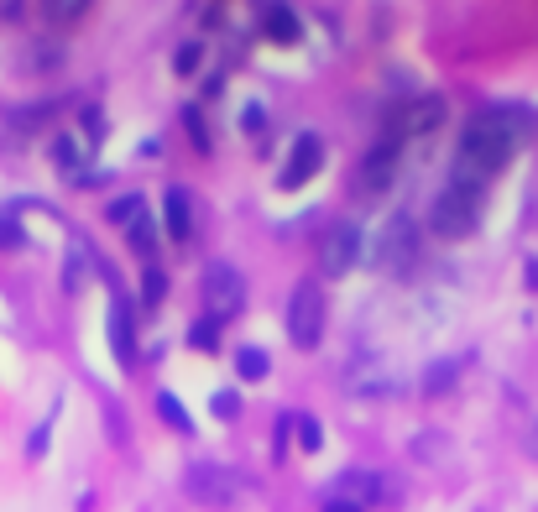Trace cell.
<instances>
[{
  "instance_id": "cell-1",
  "label": "cell",
  "mask_w": 538,
  "mask_h": 512,
  "mask_svg": "<svg viewBox=\"0 0 538 512\" xmlns=\"http://www.w3.org/2000/svg\"><path fill=\"white\" fill-rule=\"evenodd\" d=\"M523 110H476L471 121L460 126V142L450 152V183L455 189H476L486 194L491 183L507 173L512 152H518V136L528 121H518Z\"/></svg>"
},
{
  "instance_id": "cell-2",
  "label": "cell",
  "mask_w": 538,
  "mask_h": 512,
  "mask_svg": "<svg viewBox=\"0 0 538 512\" xmlns=\"http://www.w3.org/2000/svg\"><path fill=\"white\" fill-rule=\"evenodd\" d=\"M481 215H486V194L476 189H455V183H444L429 204V225L439 241H465L481 230Z\"/></svg>"
},
{
  "instance_id": "cell-3",
  "label": "cell",
  "mask_w": 538,
  "mask_h": 512,
  "mask_svg": "<svg viewBox=\"0 0 538 512\" xmlns=\"http://www.w3.org/2000/svg\"><path fill=\"white\" fill-rule=\"evenodd\" d=\"M288 340L298 351H319V340H324V293L314 277H303L288 298Z\"/></svg>"
},
{
  "instance_id": "cell-4",
  "label": "cell",
  "mask_w": 538,
  "mask_h": 512,
  "mask_svg": "<svg viewBox=\"0 0 538 512\" xmlns=\"http://www.w3.org/2000/svg\"><path fill=\"white\" fill-rule=\"evenodd\" d=\"M397 168H403V136L387 131V136H377V142H371V152L361 157L356 189H361L366 199H382L392 183H397Z\"/></svg>"
},
{
  "instance_id": "cell-5",
  "label": "cell",
  "mask_w": 538,
  "mask_h": 512,
  "mask_svg": "<svg viewBox=\"0 0 538 512\" xmlns=\"http://www.w3.org/2000/svg\"><path fill=\"white\" fill-rule=\"evenodd\" d=\"M199 288H204V319H215V324L236 319L246 309V277L230 267V262H209Z\"/></svg>"
},
{
  "instance_id": "cell-6",
  "label": "cell",
  "mask_w": 538,
  "mask_h": 512,
  "mask_svg": "<svg viewBox=\"0 0 538 512\" xmlns=\"http://www.w3.org/2000/svg\"><path fill=\"white\" fill-rule=\"evenodd\" d=\"M413 256H418V225L408 215H392L382 225V236L366 246V262L377 267V272H403Z\"/></svg>"
},
{
  "instance_id": "cell-7",
  "label": "cell",
  "mask_w": 538,
  "mask_h": 512,
  "mask_svg": "<svg viewBox=\"0 0 538 512\" xmlns=\"http://www.w3.org/2000/svg\"><path fill=\"white\" fill-rule=\"evenodd\" d=\"M366 256V236H361V225L356 220H335L330 230H324V241H319V267L324 277H345L350 267H356Z\"/></svg>"
},
{
  "instance_id": "cell-8",
  "label": "cell",
  "mask_w": 538,
  "mask_h": 512,
  "mask_svg": "<svg viewBox=\"0 0 538 512\" xmlns=\"http://www.w3.org/2000/svg\"><path fill=\"white\" fill-rule=\"evenodd\" d=\"M319 168H324V136H319V131H298L293 147H288L283 173H277V189H283V194H298Z\"/></svg>"
},
{
  "instance_id": "cell-9",
  "label": "cell",
  "mask_w": 538,
  "mask_h": 512,
  "mask_svg": "<svg viewBox=\"0 0 538 512\" xmlns=\"http://www.w3.org/2000/svg\"><path fill=\"white\" fill-rule=\"evenodd\" d=\"M256 27H262V37L277 42V48H298L303 42V21L293 6H262L256 11Z\"/></svg>"
},
{
  "instance_id": "cell-10",
  "label": "cell",
  "mask_w": 538,
  "mask_h": 512,
  "mask_svg": "<svg viewBox=\"0 0 538 512\" xmlns=\"http://www.w3.org/2000/svg\"><path fill=\"white\" fill-rule=\"evenodd\" d=\"M162 225H168V241H178V246L194 236V194L189 189L173 183V189L162 194Z\"/></svg>"
},
{
  "instance_id": "cell-11",
  "label": "cell",
  "mask_w": 538,
  "mask_h": 512,
  "mask_svg": "<svg viewBox=\"0 0 538 512\" xmlns=\"http://www.w3.org/2000/svg\"><path fill=\"white\" fill-rule=\"evenodd\" d=\"M110 351L121 366H136V324H131L126 298H110Z\"/></svg>"
},
{
  "instance_id": "cell-12",
  "label": "cell",
  "mask_w": 538,
  "mask_h": 512,
  "mask_svg": "<svg viewBox=\"0 0 538 512\" xmlns=\"http://www.w3.org/2000/svg\"><path fill=\"white\" fill-rule=\"evenodd\" d=\"M439 121H444V100H439V95H424V100H413V105L403 110V121H397L392 131L408 142V136H424V131H434Z\"/></svg>"
},
{
  "instance_id": "cell-13",
  "label": "cell",
  "mask_w": 538,
  "mask_h": 512,
  "mask_svg": "<svg viewBox=\"0 0 538 512\" xmlns=\"http://www.w3.org/2000/svg\"><path fill=\"white\" fill-rule=\"evenodd\" d=\"M236 371H241V382H262L267 371H272V361H267L262 345H241V351H236Z\"/></svg>"
},
{
  "instance_id": "cell-14",
  "label": "cell",
  "mask_w": 538,
  "mask_h": 512,
  "mask_svg": "<svg viewBox=\"0 0 538 512\" xmlns=\"http://www.w3.org/2000/svg\"><path fill=\"white\" fill-rule=\"evenodd\" d=\"M53 162H58V173L79 178V168H84V147H79V136H58V142H53Z\"/></svg>"
},
{
  "instance_id": "cell-15",
  "label": "cell",
  "mask_w": 538,
  "mask_h": 512,
  "mask_svg": "<svg viewBox=\"0 0 538 512\" xmlns=\"http://www.w3.org/2000/svg\"><path fill=\"white\" fill-rule=\"evenodd\" d=\"M105 215H110V225H131V220L147 215V199H142V194H121V199L105 204Z\"/></svg>"
},
{
  "instance_id": "cell-16",
  "label": "cell",
  "mask_w": 538,
  "mask_h": 512,
  "mask_svg": "<svg viewBox=\"0 0 538 512\" xmlns=\"http://www.w3.org/2000/svg\"><path fill=\"white\" fill-rule=\"evenodd\" d=\"M199 68H204V42L189 37V42H183V48L173 53V74H178V79H194Z\"/></svg>"
},
{
  "instance_id": "cell-17",
  "label": "cell",
  "mask_w": 538,
  "mask_h": 512,
  "mask_svg": "<svg viewBox=\"0 0 538 512\" xmlns=\"http://www.w3.org/2000/svg\"><path fill=\"white\" fill-rule=\"evenodd\" d=\"M157 413H162V424L178 429V434H194V418L183 413V403L173 398V392H157Z\"/></svg>"
},
{
  "instance_id": "cell-18",
  "label": "cell",
  "mask_w": 538,
  "mask_h": 512,
  "mask_svg": "<svg viewBox=\"0 0 538 512\" xmlns=\"http://www.w3.org/2000/svg\"><path fill=\"white\" fill-rule=\"evenodd\" d=\"M183 131L194 136V147H199V152H215V136H209V121H204V110H199V105H183Z\"/></svg>"
},
{
  "instance_id": "cell-19",
  "label": "cell",
  "mask_w": 538,
  "mask_h": 512,
  "mask_svg": "<svg viewBox=\"0 0 538 512\" xmlns=\"http://www.w3.org/2000/svg\"><path fill=\"white\" fill-rule=\"evenodd\" d=\"M189 345H194V351H204V356H215L220 351V324L215 319H194L189 324Z\"/></svg>"
},
{
  "instance_id": "cell-20",
  "label": "cell",
  "mask_w": 538,
  "mask_h": 512,
  "mask_svg": "<svg viewBox=\"0 0 538 512\" xmlns=\"http://www.w3.org/2000/svg\"><path fill=\"white\" fill-rule=\"evenodd\" d=\"M162 298H168V272H162V267H147V277H142V304L157 309Z\"/></svg>"
},
{
  "instance_id": "cell-21",
  "label": "cell",
  "mask_w": 538,
  "mask_h": 512,
  "mask_svg": "<svg viewBox=\"0 0 538 512\" xmlns=\"http://www.w3.org/2000/svg\"><path fill=\"white\" fill-rule=\"evenodd\" d=\"M16 246H27V225L6 209V215H0V251H16Z\"/></svg>"
},
{
  "instance_id": "cell-22",
  "label": "cell",
  "mask_w": 538,
  "mask_h": 512,
  "mask_svg": "<svg viewBox=\"0 0 538 512\" xmlns=\"http://www.w3.org/2000/svg\"><path fill=\"white\" fill-rule=\"evenodd\" d=\"M450 382H455V361H434L429 377H424V392H429V398H439V392L450 387Z\"/></svg>"
},
{
  "instance_id": "cell-23",
  "label": "cell",
  "mask_w": 538,
  "mask_h": 512,
  "mask_svg": "<svg viewBox=\"0 0 538 512\" xmlns=\"http://www.w3.org/2000/svg\"><path fill=\"white\" fill-rule=\"evenodd\" d=\"M293 434H298V450H319V445H324V429L314 424L309 413H298V424H293Z\"/></svg>"
},
{
  "instance_id": "cell-24",
  "label": "cell",
  "mask_w": 538,
  "mask_h": 512,
  "mask_svg": "<svg viewBox=\"0 0 538 512\" xmlns=\"http://www.w3.org/2000/svg\"><path fill=\"white\" fill-rule=\"evenodd\" d=\"M126 236H131V251H142V256H152V215H142V220H131V225H126Z\"/></svg>"
},
{
  "instance_id": "cell-25",
  "label": "cell",
  "mask_w": 538,
  "mask_h": 512,
  "mask_svg": "<svg viewBox=\"0 0 538 512\" xmlns=\"http://www.w3.org/2000/svg\"><path fill=\"white\" fill-rule=\"evenodd\" d=\"M293 424H298V413H283V418H277V429H272V455H277V460L288 455V439H293Z\"/></svg>"
},
{
  "instance_id": "cell-26",
  "label": "cell",
  "mask_w": 538,
  "mask_h": 512,
  "mask_svg": "<svg viewBox=\"0 0 538 512\" xmlns=\"http://www.w3.org/2000/svg\"><path fill=\"white\" fill-rule=\"evenodd\" d=\"M236 413H241V398H236V392H215V418H225V424H230Z\"/></svg>"
},
{
  "instance_id": "cell-27",
  "label": "cell",
  "mask_w": 538,
  "mask_h": 512,
  "mask_svg": "<svg viewBox=\"0 0 538 512\" xmlns=\"http://www.w3.org/2000/svg\"><path fill=\"white\" fill-rule=\"evenodd\" d=\"M84 6H48V21H58V27H68V21H79Z\"/></svg>"
},
{
  "instance_id": "cell-28",
  "label": "cell",
  "mask_w": 538,
  "mask_h": 512,
  "mask_svg": "<svg viewBox=\"0 0 538 512\" xmlns=\"http://www.w3.org/2000/svg\"><path fill=\"white\" fill-rule=\"evenodd\" d=\"M79 121H84V131H89V142H100V136H105V121H100V110H84Z\"/></svg>"
},
{
  "instance_id": "cell-29",
  "label": "cell",
  "mask_w": 538,
  "mask_h": 512,
  "mask_svg": "<svg viewBox=\"0 0 538 512\" xmlns=\"http://www.w3.org/2000/svg\"><path fill=\"white\" fill-rule=\"evenodd\" d=\"M48 434H53V418H48V424H42V429L32 434V445H27V450H32V455H42V450H48Z\"/></svg>"
},
{
  "instance_id": "cell-30",
  "label": "cell",
  "mask_w": 538,
  "mask_h": 512,
  "mask_svg": "<svg viewBox=\"0 0 538 512\" xmlns=\"http://www.w3.org/2000/svg\"><path fill=\"white\" fill-rule=\"evenodd\" d=\"M324 512H361V507L345 502V497H330V502H324Z\"/></svg>"
},
{
  "instance_id": "cell-31",
  "label": "cell",
  "mask_w": 538,
  "mask_h": 512,
  "mask_svg": "<svg viewBox=\"0 0 538 512\" xmlns=\"http://www.w3.org/2000/svg\"><path fill=\"white\" fill-rule=\"evenodd\" d=\"M246 131H262V105H246Z\"/></svg>"
},
{
  "instance_id": "cell-32",
  "label": "cell",
  "mask_w": 538,
  "mask_h": 512,
  "mask_svg": "<svg viewBox=\"0 0 538 512\" xmlns=\"http://www.w3.org/2000/svg\"><path fill=\"white\" fill-rule=\"evenodd\" d=\"M523 277H528V288L538 293V262H528V267H523Z\"/></svg>"
},
{
  "instance_id": "cell-33",
  "label": "cell",
  "mask_w": 538,
  "mask_h": 512,
  "mask_svg": "<svg viewBox=\"0 0 538 512\" xmlns=\"http://www.w3.org/2000/svg\"><path fill=\"white\" fill-rule=\"evenodd\" d=\"M21 16V6H0V21H16Z\"/></svg>"
},
{
  "instance_id": "cell-34",
  "label": "cell",
  "mask_w": 538,
  "mask_h": 512,
  "mask_svg": "<svg viewBox=\"0 0 538 512\" xmlns=\"http://www.w3.org/2000/svg\"><path fill=\"white\" fill-rule=\"evenodd\" d=\"M533 450H538V424H533Z\"/></svg>"
}]
</instances>
